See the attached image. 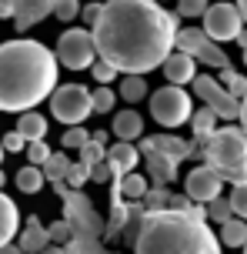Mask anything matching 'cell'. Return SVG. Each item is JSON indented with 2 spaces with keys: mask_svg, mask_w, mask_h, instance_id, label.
<instances>
[{
  "mask_svg": "<svg viewBox=\"0 0 247 254\" xmlns=\"http://www.w3.org/2000/svg\"><path fill=\"white\" fill-rule=\"evenodd\" d=\"M181 34L177 10L157 0H104V13L94 24L97 57L120 74H150L164 67Z\"/></svg>",
  "mask_w": 247,
  "mask_h": 254,
  "instance_id": "1",
  "label": "cell"
},
{
  "mask_svg": "<svg viewBox=\"0 0 247 254\" xmlns=\"http://www.w3.org/2000/svg\"><path fill=\"white\" fill-rule=\"evenodd\" d=\"M57 54L40 40L17 37L0 44V111L27 114L40 101H50L57 84Z\"/></svg>",
  "mask_w": 247,
  "mask_h": 254,
  "instance_id": "2",
  "label": "cell"
},
{
  "mask_svg": "<svg viewBox=\"0 0 247 254\" xmlns=\"http://www.w3.org/2000/svg\"><path fill=\"white\" fill-rule=\"evenodd\" d=\"M221 248L207 221L184 211H147L134 241V254H221Z\"/></svg>",
  "mask_w": 247,
  "mask_h": 254,
  "instance_id": "3",
  "label": "cell"
},
{
  "mask_svg": "<svg viewBox=\"0 0 247 254\" xmlns=\"http://www.w3.org/2000/svg\"><path fill=\"white\" fill-rule=\"evenodd\" d=\"M200 157L221 174L224 184H247V134L241 124L217 127V134L200 144Z\"/></svg>",
  "mask_w": 247,
  "mask_h": 254,
  "instance_id": "4",
  "label": "cell"
},
{
  "mask_svg": "<svg viewBox=\"0 0 247 254\" xmlns=\"http://www.w3.org/2000/svg\"><path fill=\"white\" fill-rule=\"evenodd\" d=\"M53 54H57V61L64 64L67 70H91L94 64L100 61L94 30H87V27H67L57 37V51Z\"/></svg>",
  "mask_w": 247,
  "mask_h": 254,
  "instance_id": "5",
  "label": "cell"
},
{
  "mask_svg": "<svg viewBox=\"0 0 247 254\" xmlns=\"http://www.w3.org/2000/svg\"><path fill=\"white\" fill-rule=\"evenodd\" d=\"M50 114L67 127H80L94 114V90L84 84H60L50 94Z\"/></svg>",
  "mask_w": 247,
  "mask_h": 254,
  "instance_id": "6",
  "label": "cell"
},
{
  "mask_svg": "<svg viewBox=\"0 0 247 254\" xmlns=\"http://www.w3.org/2000/svg\"><path fill=\"white\" fill-rule=\"evenodd\" d=\"M150 117H154L160 127H184L191 124L194 117V104H191V94L184 87H160L150 94Z\"/></svg>",
  "mask_w": 247,
  "mask_h": 254,
  "instance_id": "7",
  "label": "cell"
},
{
  "mask_svg": "<svg viewBox=\"0 0 247 254\" xmlns=\"http://www.w3.org/2000/svg\"><path fill=\"white\" fill-rule=\"evenodd\" d=\"M64 221L74 228V238H100L107 234V221L97 214L94 201L84 190H70L64 197Z\"/></svg>",
  "mask_w": 247,
  "mask_h": 254,
  "instance_id": "8",
  "label": "cell"
},
{
  "mask_svg": "<svg viewBox=\"0 0 247 254\" xmlns=\"http://www.w3.org/2000/svg\"><path fill=\"white\" fill-rule=\"evenodd\" d=\"M194 87V97L197 101H204V107H210L214 114L221 117V121H241V101H237L231 90L224 87L217 77H210V74H197V80L191 84Z\"/></svg>",
  "mask_w": 247,
  "mask_h": 254,
  "instance_id": "9",
  "label": "cell"
},
{
  "mask_svg": "<svg viewBox=\"0 0 247 254\" xmlns=\"http://www.w3.org/2000/svg\"><path fill=\"white\" fill-rule=\"evenodd\" d=\"M200 20H204V34L214 44H227V40H237L244 34V17L237 10V3H227V0L210 3Z\"/></svg>",
  "mask_w": 247,
  "mask_h": 254,
  "instance_id": "10",
  "label": "cell"
},
{
  "mask_svg": "<svg viewBox=\"0 0 247 254\" xmlns=\"http://www.w3.org/2000/svg\"><path fill=\"white\" fill-rule=\"evenodd\" d=\"M221 190H224L221 174H217L214 167H207V164L191 167V174L184 178V194H187L191 201H197V204L217 201V197H221Z\"/></svg>",
  "mask_w": 247,
  "mask_h": 254,
  "instance_id": "11",
  "label": "cell"
},
{
  "mask_svg": "<svg viewBox=\"0 0 247 254\" xmlns=\"http://www.w3.org/2000/svg\"><path fill=\"white\" fill-rule=\"evenodd\" d=\"M137 151H141L144 164H147V178H150L154 188H167L170 181H177V161L157 151L154 144H150V137H141Z\"/></svg>",
  "mask_w": 247,
  "mask_h": 254,
  "instance_id": "12",
  "label": "cell"
},
{
  "mask_svg": "<svg viewBox=\"0 0 247 254\" xmlns=\"http://www.w3.org/2000/svg\"><path fill=\"white\" fill-rule=\"evenodd\" d=\"M53 10H57V0H20V3H17V13H13L17 34H27L30 27H37L40 20H47Z\"/></svg>",
  "mask_w": 247,
  "mask_h": 254,
  "instance_id": "13",
  "label": "cell"
},
{
  "mask_svg": "<svg viewBox=\"0 0 247 254\" xmlns=\"http://www.w3.org/2000/svg\"><path fill=\"white\" fill-rule=\"evenodd\" d=\"M197 67H200V64H197L191 54L174 51L167 61H164V77H167V84H174V87H184V84H194L197 80Z\"/></svg>",
  "mask_w": 247,
  "mask_h": 254,
  "instance_id": "14",
  "label": "cell"
},
{
  "mask_svg": "<svg viewBox=\"0 0 247 254\" xmlns=\"http://www.w3.org/2000/svg\"><path fill=\"white\" fill-rule=\"evenodd\" d=\"M17 244H20L24 254H44L47 248H50V234H47L44 224H40L37 214H30L24 221V228H20V234H17Z\"/></svg>",
  "mask_w": 247,
  "mask_h": 254,
  "instance_id": "15",
  "label": "cell"
},
{
  "mask_svg": "<svg viewBox=\"0 0 247 254\" xmlns=\"http://www.w3.org/2000/svg\"><path fill=\"white\" fill-rule=\"evenodd\" d=\"M137 161H141V151H137V144H127V140L110 144V151H107V164L114 167L117 178L134 174V171H137Z\"/></svg>",
  "mask_w": 247,
  "mask_h": 254,
  "instance_id": "16",
  "label": "cell"
},
{
  "mask_svg": "<svg viewBox=\"0 0 247 254\" xmlns=\"http://www.w3.org/2000/svg\"><path fill=\"white\" fill-rule=\"evenodd\" d=\"M150 144H154L160 154L174 157L177 164H181V161H187V157H197V154H200V147H197V144L177 137V134H154V137H150Z\"/></svg>",
  "mask_w": 247,
  "mask_h": 254,
  "instance_id": "17",
  "label": "cell"
},
{
  "mask_svg": "<svg viewBox=\"0 0 247 254\" xmlns=\"http://www.w3.org/2000/svg\"><path fill=\"white\" fill-rule=\"evenodd\" d=\"M147 190H150V178H144V174H127V178H117L114 181V190H110V197H124V201L137 204L147 197Z\"/></svg>",
  "mask_w": 247,
  "mask_h": 254,
  "instance_id": "18",
  "label": "cell"
},
{
  "mask_svg": "<svg viewBox=\"0 0 247 254\" xmlns=\"http://www.w3.org/2000/svg\"><path fill=\"white\" fill-rule=\"evenodd\" d=\"M17 234H20V211H17V204L0 190V248L13 244Z\"/></svg>",
  "mask_w": 247,
  "mask_h": 254,
  "instance_id": "19",
  "label": "cell"
},
{
  "mask_svg": "<svg viewBox=\"0 0 247 254\" xmlns=\"http://www.w3.org/2000/svg\"><path fill=\"white\" fill-rule=\"evenodd\" d=\"M114 137H117V140H127V144H134V140L144 137V117L137 114L134 107L117 111V114H114Z\"/></svg>",
  "mask_w": 247,
  "mask_h": 254,
  "instance_id": "20",
  "label": "cell"
},
{
  "mask_svg": "<svg viewBox=\"0 0 247 254\" xmlns=\"http://www.w3.org/2000/svg\"><path fill=\"white\" fill-rule=\"evenodd\" d=\"M217 121H221V117L214 114L210 107H200V111H194V117H191L194 144H204V140H210V137H214V134H217Z\"/></svg>",
  "mask_w": 247,
  "mask_h": 254,
  "instance_id": "21",
  "label": "cell"
},
{
  "mask_svg": "<svg viewBox=\"0 0 247 254\" xmlns=\"http://www.w3.org/2000/svg\"><path fill=\"white\" fill-rule=\"evenodd\" d=\"M207 34H204V27H181V34H177V44H174V51L181 54H191L197 61V54H200V47L207 44Z\"/></svg>",
  "mask_w": 247,
  "mask_h": 254,
  "instance_id": "22",
  "label": "cell"
},
{
  "mask_svg": "<svg viewBox=\"0 0 247 254\" xmlns=\"http://www.w3.org/2000/svg\"><path fill=\"white\" fill-rule=\"evenodd\" d=\"M13 130H20L27 137V144H30V140H44L47 137V117L37 114V111H27V114L17 117V127H13Z\"/></svg>",
  "mask_w": 247,
  "mask_h": 254,
  "instance_id": "23",
  "label": "cell"
},
{
  "mask_svg": "<svg viewBox=\"0 0 247 254\" xmlns=\"http://www.w3.org/2000/svg\"><path fill=\"white\" fill-rule=\"evenodd\" d=\"M221 244L224 248H244L247 244V221L231 217L227 224H221Z\"/></svg>",
  "mask_w": 247,
  "mask_h": 254,
  "instance_id": "24",
  "label": "cell"
},
{
  "mask_svg": "<svg viewBox=\"0 0 247 254\" xmlns=\"http://www.w3.org/2000/svg\"><path fill=\"white\" fill-rule=\"evenodd\" d=\"M197 64H204V67H214V70H227V67H231V57L224 54L221 44L207 40V44L200 47V54H197Z\"/></svg>",
  "mask_w": 247,
  "mask_h": 254,
  "instance_id": "25",
  "label": "cell"
},
{
  "mask_svg": "<svg viewBox=\"0 0 247 254\" xmlns=\"http://www.w3.org/2000/svg\"><path fill=\"white\" fill-rule=\"evenodd\" d=\"M44 167H34V164H27L17 171V190H24V194H37L40 188H44Z\"/></svg>",
  "mask_w": 247,
  "mask_h": 254,
  "instance_id": "26",
  "label": "cell"
},
{
  "mask_svg": "<svg viewBox=\"0 0 247 254\" xmlns=\"http://www.w3.org/2000/svg\"><path fill=\"white\" fill-rule=\"evenodd\" d=\"M70 157H67L64 151H53L50 154V161L44 164V178L50 181V184H57V181H67V174H70Z\"/></svg>",
  "mask_w": 247,
  "mask_h": 254,
  "instance_id": "27",
  "label": "cell"
},
{
  "mask_svg": "<svg viewBox=\"0 0 247 254\" xmlns=\"http://www.w3.org/2000/svg\"><path fill=\"white\" fill-rule=\"evenodd\" d=\"M147 97V80L137 74H124V80H120V101L127 104H137Z\"/></svg>",
  "mask_w": 247,
  "mask_h": 254,
  "instance_id": "28",
  "label": "cell"
},
{
  "mask_svg": "<svg viewBox=\"0 0 247 254\" xmlns=\"http://www.w3.org/2000/svg\"><path fill=\"white\" fill-rule=\"evenodd\" d=\"M91 130L80 124V127H67L64 130V137H60V144H64V151H84L87 144H91Z\"/></svg>",
  "mask_w": 247,
  "mask_h": 254,
  "instance_id": "29",
  "label": "cell"
},
{
  "mask_svg": "<svg viewBox=\"0 0 247 254\" xmlns=\"http://www.w3.org/2000/svg\"><path fill=\"white\" fill-rule=\"evenodd\" d=\"M217 80H221L224 87H227L231 94H234L237 101H244V97H247V77H244V74H237L234 67H227V70H221V74H217Z\"/></svg>",
  "mask_w": 247,
  "mask_h": 254,
  "instance_id": "30",
  "label": "cell"
},
{
  "mask_svg": "<svg viewBox=\"0 0 247 254\" xmlns=\"http://www.w3.org/2000/svg\"><path fill=\"white\" fill-rule=\"evenodd\" d=\"M170 201H174V194H170L167 188H154V184H150L147 197H144V207H147V211H167Z\"/></svg>",
  "mask_w": 247,
  "mask_h": 254,
  "instance_id": "31",
  "label": "cell"
},
{
  "mask_svg": "<svg viewBox=\"0 0 247 254\" xmlns=\"http://www.w3.org/2000/svg\"><path fill=\"white\" fill-rule=\"evenodd\" d=\"M210 7V0H177V17L181 20H197V17H204Z\"/></svg>",
  "mask_w": 247,
  "mask_h": 254,
  "instance_id": "32",
  "label": "cell"
},
{
  "mask_svg": "<svg viewBox=\"0 0 247 254\" xmlns=\"http://www.w3.org/2000/svg\"><path fill=\"white\" fill-rule=\"evenodd\" d=\"M91 171L94 167H87L84 161H74V164H70V174H67V188L70 190H84V184L91 181Z\"/></svg>",
  "mask_w": 247,
  "mask_h": 254,
  "instance_id": "33",
  "label": "cell"
},
{
  "mask_svg": "<svg viewBox=\"0 0 247 254\" xmlns=\"http://www.w3.org/2000/svg\"><path fill=\"white\" fill-rule=\"evenodd\" d=\"M207 217H210V221H217V224H227V221L234 217L231 197H217V201H210L207 204Z\"/></svg>",
  "mask_w": 247,
  "mask_h": 254,
  "instance_id": "34",
  "label": "cell"
},
{
  "mask_svg": "<svg viewBox=\"0 0 247 254\" xmlns=\"http://www.w3.org/2000/svg\"><path fill=\"white\" fill-rule=\"evenodd\" d=\"M47 234H50V244H57V248H67V244L74 241V228L67 224L64 217H60V221H53L50 228H47Z\"/></svg>",
  "mask_w": 247,
  "mask_h": 254,
  "instance_id": "35",
  "label": "cell"
},
{
  "mask_svg": "<svg viewBox=\"0 0 247 254\" xmlns=\"http://www.w3.org/2000/svg\"><path fill=\"white\" fill-rule=\"evenodd\" d=\"M114 104H117V94H114L110 87H97L94 90V114H110Z\"/></svg>",
  "mask_w": 247,
  "mask_h": 254,
  "instance_id": "36",
  "label": "cell"
},
{
  "mask_svg": "<svg viewBox=\"0 0 247 254\" xmlns=\"http://www.w3.org/2000/svg\"><path fill=\"white\" fill-rule=\"evenodd\" d=\"M91 74H94V80H97V87H110V84H114V80H117V67H110V64L107 61H97L91 67Z\"/></svg>",
  "mask_w": 247,
  "mask_h": 254,
  "instance_id": "37",
  "label": "cell"
},
{
  "mask_svg": "<svg viewBox=\"0 0 247 254\" xmlns=\"http://www.w3.org/2000/svg\"><path fill=\"white\" fill-rule=\"evenodd\" d=\"M80 161H84L87 167H97V164H104V161H107V147H104V144H97V140L91 137V144H87V147L80 151Z\"/></svg>",
  "mask_w": 247,
  "mask_h": 254,
  "instance_id": "38",
  "label": "cell"
},
{
  "mask_svg": "<svg viewBox=\"0 0 247 254\" xmlns=\"http://www.w3.org/2000/svg\"><path fill=\"white\" fill-rule=\"evenodd\" d=\"M50 154L53 151L44 144V140H30V144H27V161H30L34 167H44L47 161H50Z\"/></svg>",
  "mask_w": 247,
  "mask_h": 254,
  "instance_id": "39",
  "label": "cell"
},
{
  "mask_svg": "<svg viewBox=\"0 0 247 254\" xmlns=\"http://www.w3.org/2000/svg\"><path fill=\"white\" fill-rule=\"evenodd\" d=\"M80 0H57V10H53V17L57 20H64V24H70V20H77L80 17Z\"/></svg>",
  "mask_w": 247,
  "mask_h": 254,
  "instance_id": "40",
  "label": "cell"
},
{
  "mask_svg": "<svg viewBox=\"0 0 247 254\" xmlns=\"http://www.w3.org/2000/svg\"><path fill=\"white\" fill-rule=\"evenodd\" d=\"M231 207H234V217L247 221V184H237L231 190Z\"/></svg>",
  "mask_w": 247,
  "mask_h": 254,
  "instance_id": "41",
  "label": "cell"
},
{
  "mask_svg": "<svg viewBox=\"0 0 247 254\" xmlns=\"http://www.w3.org/2000/svg\"><path fill=\"white\" fill-rule=\"evenodd\" d=\"M3 151L7 154H20V151H27V137L20 134V130H10V134H3Z\"/></svg>",
  "mask_w": 247,
  "mask_h": 254,
  "instance_id": "42",
  "label": "cell"
},
{
  "mask_svg": "<svg viewBox=\"0 0 247 254\" xmlns=\"http://www.w3.org/2000/svg\"><path fill=\"white\" fill-rule=\"evenodd\" d=\"M100 13H104V3H84V10H80L84 27H87V30H94V24L100 20Z\"/></svg>",
  "mask_w": 247,
  "mask_h": 254,
  "instance_id": "43",
  "label": "cell"
},
{
  "mask_svg": "<svg viewBox=\"0 0 247 254\" xmlns=\"http://www.w3.org/2000/svg\"><path fill=\"white\" fill-rule=\"evenodd\" d=\"M91 181H97V184H107V181H117V174H114V167L104 161V164H97V167L91 171Z\"/></svg>",
  "mask_w": 247,
  "mask_h": 254,
  "instance_id": "44",
  "label": "cell"
},
{
  "mask_svg": "<svg viewBox=\"0 0 247 254\" xmlns=\"http://www.w3.org/2000/svg\"><path fill=\"white\" fill-rule=\"evenodd\" d=\"M17 13V0H0V20H13Z\"/></svg>",
  "mask_w": 247,
  "mask_h": 254,
  "instance_id": "45",
  "label": "cell"
},
{
  "mask_svg": "<svg viewBox=\"0 0 247 254\" xmlns=\"http://www.w3.org/2000/svg\"><path fill=\"white\" fill-rule=\"evenodd\" d=\"M237 124H241V130L247 134V97L241 101V121H237Z\"/></svg>",
  "mask_w": 247,
  "mask_h": 254,
  "instance_id": "46",
  "label": "cell"
},
{
  "mask_svg": "<svg viewBox=\"0 0 247 254\" xmlns=\"http://www.w3.org/2000/svg\"><path fill=\"white\" fill-rule=\"evenodd\" d=\"M0 254H24V251H20V244H7V248H0Z\"/></svg>",
  "mask_w": 247,
  "mask_h": 254,
  "instance_id": "47",
  "label": "cell"
},
{
  "mask_svg": "<svg viewBox=\"0 0 247 254\" xmlns=\"http://www.w3.org/2000/svg\"><path fill=\"white\" fill-rule=\"evenodd\" d=\"M237 3V10H241V17H244V24H247V0H234Z\"/></svg>",
  "mask_w": 247,
  "mask_h": 254,
  "instance_id": "48",
  "label": "cell"
},
{
  "mask_svg": "<svg viewBox=\"0 0 247 254\" xmlns=\"http://www.w3.org/2000/svg\"><path fill=\"white\" fill-rule=\"evenodd\" d=\"M94 140H97V144H104V147H107V130H97V134H94Z\"/></svg>",
  "mask_w": 247,
  "mask_h": 254,
  "instance_id": "49",
  "label": "cell"
},
{
  "mask_svg": "<svg viewBox=\"0 0 247 254\" xmlns=\"http://www.w3.org/2000/svg\"><path fill=\"white\" fill-rule=\"evenodd\" d=\"M44 254H67V248H57V244H50V248H47Z\"/></svg>",
  "mask_w": 247,
  "mask_h": 254,
  "instance_id": "50",
  "label": "cell"
},
{
  "mask_svg": "<svg viewBox=\"0 0 247 254\" xmlns=\"http://www.w3.org/2000/svg\"><path fill=\"white\" fill-rule=\"evenodd\" d=\"M237 44H241V51H244V47H247V30H244V34H241V37H237Z\"/></svg>",
  "mask_w": 247,
  "mask_h": 254,
  "instance_id": "51",
  "label": "cell"
},
{
  "mask_svg": "<svg viewBox=\"0 0 247 254\" xmlns=\"http://www.w3.org/2000/svg\"><path fill=\"white\" fill-rule=\"evenodd\" d=\"M3 184H7V174H3V171H0V190H3Z\"/></svg>",
  "mask_w": 247,
  "mask_h": 254,
  "instance_id": "52",
  "label": "cell"
},
{
  "mask_svg": "<svg viewBox=\"0 0 247 254\" xmlns=\"http://www.w3.org/2000/svg\"><path fill=\"white\" fill-rule=\"evenodd\" d=\"M3 154H7V151H3V144H0V164H3Z\"/></svg>",
  "mask_w": 247,
  "mask_h": 254,
  "instance_id": "53",
  "label": "cell"
},
{
  "mask_svg": "<svg viewBox=\"0 0 247 254\" xmlns=\"http://www.w3.org/2000/svg\"><path fill=\"white\" fill-rule=\"evenodd\" d=\"M244 67H247V47H244Z\"/></svg>",
  "mask_w": 247,
  "mask_h": 254,
  "instance_id": "54",
  "label": "cell"
},
{
  "mask_svg": "<svg viewBox=\"0 0 247 254\" xmlns=\"http://www.w3.org/2000/svg\"><path fill=\"white\" fill-rule=\"evenodd\" d=\"M157 3H167V0H157Z\"/></svg>",
  "mask_w": 247,
  "mask_h": 254,
  "instance_id": "55",
  "label": "cell"
},
{
  "mask_svg": "<svg viewBox=\"0 0 247 254\" xmlns=\"http://www.w3.org/2000/svg\"><path fill=\"white\" fill-rule=\"evenodd\" d=\"M244 254H247V244H244Z\"/></svg>",
  "mask_w": 247,
  "mask_h": 254,
  "instance_id": "56",
  "label": "cell"
}]
</instances>
